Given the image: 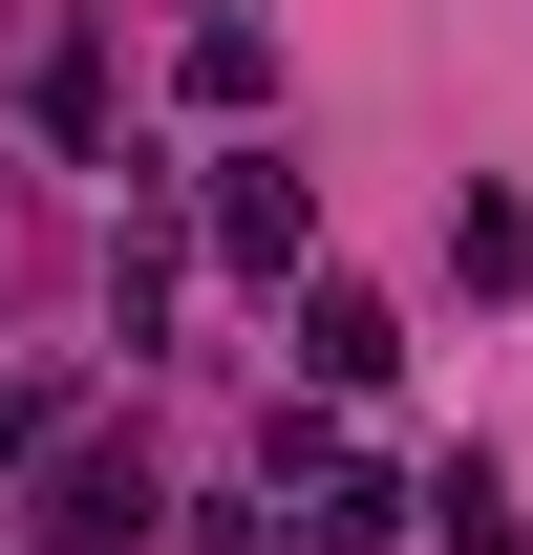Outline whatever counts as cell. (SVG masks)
Segmentation results:
<instances>
[{
  "instance_id": "cell-1",
  "label": "cell",
  "mask_w": 533,
  "mask_h": 555,
  "mask_svg": "<svg viewBox=\"0 0 533 555\" xmlns=\"http://www.w3.org/2000/svg\"><path fill=\"white\" fill-rule=\"evenodd\" d=\"M213 235H235V278H299V171L235 150V171H213Z\"/></svg>"
},
{
  "instance_id": "cell-4",
  "label": "cell",
  "mask_w": 533,
  "mask_h": 555,
  "mask_svg": "<svg viewBox=\"0 0 533 555\" xmlns=\"http://www.w3.org/2000/svg\"><path fill=\"white\" fill-rule=\"evenodd\" d=\"M299 363H321V385H385V299H341V278H321V299H299Z\"/></svg>"
},
{
  "instance_id": "cell-3",
  "label": "cell",
  "mask_w": 533,
  "mask_h": 555,
  "mask_svg": "<svg viewBox=\"0 0 533 555\" xmlns=\"http://www.w3.org/2000/svg\"><path fill=\"white\" fill-rule=\"evenodd\" d=\"M427 534H448V555H512V470L448 449V470H427Z\"/></svg>"
},
{
  "instance_id": "cell-2",
  "label": "cell",
  "mask_w": 533,
  "mask_h": 555,
  "mask_svg": "<svg viewBox=\"0 0 533 555\" xmlns=\"http://www.w3.org/2000/svg\"><path fill=\"white\" fill-rule=\"evenodd\" d=\"M43 534L129 555V534H150V449H65V491H43Z\"/></svg>"
},
{
  "instance_id": "cell-5",
  "label": "cell",
  "mask_w": 533,
  "mask_h": 555,
  "mask_svg": "<svg viewBox=\"0 0 533 555\" xmlns=\"http://www.w3.org/2000/svg\"><path fill=\"white\" fill-rule=\"evenodd\" d=\"M363 534H385V470H341V449H321V470H299V555H363Z\"/></svg>"
}]
</instances>
